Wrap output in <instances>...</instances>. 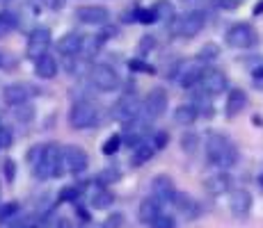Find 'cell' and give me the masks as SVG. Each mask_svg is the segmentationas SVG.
I'll return each mask as SVG.
<instances>
[{
    "label": "cell",
    "mask_w": 263,
    "mask_h": 228,
    "mask_svg": "<svg viewBox=\"0 0 263 228\" xmlns=\"http://www.w3.org/2000/svg\"><path fill=\"white\" fill-rule=\"evenodd\" d=\"M206 158L209 164L220 167V169H234L238 164V149L234 146V141H229L224 135L211 133L206 137Z\"/></svg>",
    "instance_id": "1"
},
{
    "label": "cell",
    "mask_w": 263,
    "mask_h": 228,
    "mask_svg": "<svg viewBox=\"0 0 263 228\" xmlns=\"http://www.w3.org/2000/svg\"><path fill=\"white\" fill-rule=\"evenodd\" d=\"M32 167H34V176L42 178V180L62 176L64 167H62V149H60V144L42 146V153H39V158H37V162H34Z\"/></svg>",
    "instance_id": "2"
},
{
    "label": "cell",
    "mask_w": 263,
    "mask_h": 228,
    "mask_svg": "<svg viewBox=\"0 0 263 228\" xmlns=\"http://www.w3.org/2000/svg\"><path fill=\"white\" fill-rule=\"evenodd\" d=\"M99 121V108L92 103V100H78L73 103L71 112H69V123L76 130H85L92 128V126Z\"/></svg>",
    "instance_id": "3"
},
{
    "label": "cell",
    "mask_w": 263,
    "mask_h": 228,
    "mask_svg": "<svg viewBox=\"0 0 263 228\" xmlns=\"http://www.w3.org/2000/svg\"><path fill=\"white\" fill-rule=\"evenodd\" d=\"M89 164V155L85 153L80 146H67V149H62V167L64 171H69V174H83L85 169H87Z\"/></svg>",
    "instance_id": "4"
},
{
    "label": "cell",
    "mask_w": 263,
    "mask_h": 228,
    "mask_svg": "<svg viewBox=\"0 0 263 228\" xmlns=\"http://www.w3.org/2000/svg\"><path fill=\"white\" fill-rule=\"evenodd\" d=\"M206 23L204 12H190L185 16H179V21L172 23V32L181 34V37H195L197 32H201Z\"/></svg>",
    "instance_id": "5"
},
{
    "label": "cell",
    "mask_w": 263,
    "mask_h": 228,
    "mask_svg": "<svg viewBox=\"0 0 263 228\" xmlns=\"http://www.w3.org/2000/svg\"><path fill=\"white\" fill-rule=\"evenodd\" d=\"M89 80H92V85L101 91H112L119 87V75L115 73V69L108 67V64H96L92 69V73H89Z\"/></svg>",
    "instance_id": "6"
},
{
    "label": "cell",
    "mask_w": 263,
    "mask_h": 228,
    "mask_svg": "<svg viewBox=\"0 0 263 228\" xmlns=\"http://www.w3.org/2000/svg\"><path fill=\"white\" fill-rule=\"evenodd\" d=\"M227 44L231 48H250L256 44V30L247 23H238L234 28H229L227 32Z\"/></svg>",
    "instance_id": "7"
},
{
    "label": "cell",
    "mask_w": 263,
    "mask_h": 228,
    "mask_svg": "<svg viewBox=\"0 0 263 228\" xmlns=\"http://www.w3.org/2000/svg\"><path fill=\"white\" fill-rule=\"evenodd\" d=\"M138 114H140V100L135 98L133 94L121 96L117 103H115V108H112V116L117 121H121V123H128V121H133Z\"/></svg>",
    "instance_id": "8"
},
{
    "label": "cell",
    "mask_w": 263,
    "mask_h": 228,
    "mask_svg": "<svg viewBox=\"0 0 263 228\" xmlns=\"http://www.w3.org/2000/svg\"><path fill=\"white\" fill-rule=\"evenodd\" d=\"M197 85H199V89L204 91V94H220V91L227 89V78L222 71H215V69H209V71H201L199 80H197Z\"/></svg>",
    "instance_id": "9"
},
{
    "label": "cell",
    "mask_w": 263,
    "mask_h": 228,
    "mask_svg": "<svg viewBox=\"0 0 263 228\" xmlns=\"http://www.w3.org/2000/svg\"><path fill=\"white\" fill-rule=\"evenodd\" d=\"M48 46H50V30H46V28L32 30V32H30V39H28V57L30 59L42 57V55L48 50Z\"/></svg>",
    "instance_id": "10"
},
{
    "label": "cell",
    "mask_w": 263,
    "mask_h": 228,
    "mask_svg": "<svg viewBox=\"0 0 263 228\" xmlns=\"http://www.w3.org/2000/svg\"><path fill=\"white\" fill-rule=\"evenodd\" d=\"M165 110H167V91H165L163 87H156L149 91V96H146L144 100V112L146 116H163Z\"/></svg>",
    "instance_id": "11"
},
{
    "label": "cell",
    "mask_w": 263,
    "mask_h": 228,
    "mask_svg": "<svg viewBox=\"0 0 263 228\" xmlns=\"http://www.w3.org/2000/svg\"><path fill=\"white\" fill-rule=\"evenodd\" d=\"M170 203L176 208V210H181L188 219H197V217H201V205L197 203L195 199H192L190 194H185V192H179L176 190L174 194H172Z\"/></svg>",
    "instance_id": "12"
},
{
    "label": "cell",
    "mask_w": 263,
    "mask_h": 228,
    "mask_svg": "<svg viewBox=\"0 0 263 228\" xmlns=\"http://www.w3.org/2000/svg\"><path fill=\"white\" fill-rule=\"evenodd\" d=\"M76 16H78L83 23L103 25V23H108L110 12H108L105 7H99V5H85V7H78V9H76Z\"/></svg>",
    "instance_id": "13"
},
{
    "label": "cell",
    "mask_w": 263,
    "mask_h": 228,
    "mask_svg": "<svg viewBox=\"0 0 263 228\" xmlns=\"http://www.w3.org/2000/svg\"><path fill=\"white\" fill-rule=\"evenodd\" d=\"M174 192H176V187H174V180H172L170 176L160 174L151 180V194H154V199L163 201V203H170V199H172Z\"/></svg>",
    "instance_id": "14"
},
{
    "label": "cell",
    "mask_w": 263,
    "mask_h": 228,
    "mask_svg": "<svg viewBox=\"0 0 263 228\" xmlns=\"http://www.w3.org/2000/svg\"><path fill=\"white\" fill-rule=\"evenodd\" d=\"M252 201L254 199H252V194L247 190H234L229 194V210L238 217H245L252 210Z\"/></svg>",
    "instance_id": "15"
},
{
    "label": "cell",
    "mask_w": 263,
    "mask_h": 228,
    "mask_svg": "<svg viewBox=\"0 0 263 228\" xmlns=\"http://www.w3.org/2000/svg\"><path fill=\"white\" fill-rule=\"evenodd\" d=\"M160 212H163V201L154 199V196H151V199H144L142 203H140V208H138V221L149 226L151 221L160 215Z\"/></svg>",
    "instance_id": "16"
},
{
    "label": "cell",
    "mask_w": 263,
    "mask_h": 228,
    "mask_svg": "<svg viewBox=\"0 0 263 228\" xmlns=\"http://www.w3.org/2000/svg\"><path fill=\"white\" fill-rule=\"evenodd\" d=\"M204 190L206 194L211 196H220V194H227V192L231 190V178L229 174H215V176H209V178L204 180Z\"/></svg>",
    "instance_id": "17"
},
{
    "label": "cell",
    "mask_w": 263,
    "mask_h": 228,
    "mask_svg": "<svg viewBox=\"0 0 263 228\" xmlns=\"http://www.w3.org/2000/svg\"><path fill=\"white\" fill-rule=\"evenodd\" d=\"M28 96H30V87L28 85H9V87H5L3 91V98H5V103L7 105H23L25 100H28Z\"/></svg>",
    "instance_id": "18"
},
{
    "label": "cell",
    "mask_w": 263,
    "mask_h": 228,
    "mask_svg": "<svg viewBox=\"0 0 263 228\" xmlns=\"http://www.w3.org/2000/svg\"><path fill=\"white\" fill-rule=\"evenodd\" d=\"M34 73H37L42 80H50V78H55V73H58V62H55L53 55L44 53L42 57L34 59Z\"/></svg>",
    "instance_id": "19"
},
{
    "label": "cell",
    "mask_w": 263,
    "mask_h": 228,
    "mask_svg": "<svg viewBox=\"0 0 263 228\" xmlns=\"http://www.w3.org/2000/svg\"><path fill=\"white\" fill-rule=\"evenodd\" d=\"M58 50L62 55H67V57H73V55H78L80 50H83V37L76 32L64 34V37L58 42Z\"/></svg>",
    "instance_id": "20"
},
{
    "label": "cell",
    "mask_w": 263,
    "mask_h": 228,
    "mask_svg": "<svg viewBox=\"0 0 263 228\" xmlns=\"http://www.w3.org/2000/svg\"><path fill=\"white\" fill-rule=\"evenodd\" d=\"M133 149H135V151H133V158H130V162H133L135 167H140V164H144V162H149L151 158H154V153H156L154 141H138Z\"/></svg>",
    "instance_id": "21"
},
{
    "label": "cell",
    "mask_w": 263,
    "mask_h": 228,
    "mask_svg": "<svg viewBox=\"0 0 263 228\" xmlns=\"http://www.w3.org/2000/svg\"><path fill=\"white\" fill-rule=\"evenodd\" d=\"M92 208L94 210H108V208L115 205V201H117V196L112 194V192L108 190V187H99V190L92 194Z\"/></svg>",
    "instance_id": "22"
},
{
    "label": "cell",
    "mask_w": 263,
    "mask_h": 228,
    "mask_svg": "<svg viewBox=\"0 0 263 228\" xmlns=\"http://www.w3.org/2000/svg\"><path fill=\"white\" fill-rule=\"evenodd\" d=\"M245 105H247L245 91H242V89H231L229 98H227V114H229V116L240 114L242 110H245Z\"/></svg>",
    "instance_id": "23"
},
{
    "label": "cell",
    "mask_w": 263,
    "mask_h": 228,
    "mask_svg": "<svg viewBox=\"0 0 263 228\" xmlns=\"http://www.w3.org/2000/svg\"><path fill=\"white\" fill-rule=\"evenodd\" d=\"M199 75H201L199 64H195V62L183 64V71L179 73V85H183V87H195Z\"/></svg>",
    "instance_id": "24"
},
{
    "label": "cell",
    "mask_w": 263,
    "mask_h": 228,
    "mask_svg": "<svg viewBox=\"0 0 263 228\" xmlns=\"http://www.w3.org/2000/svg\"><path fill=\"white\" fill-rule=\"evenodd\" d=\"M197 116H199L197 108L181 105V108H176V112H174V121H176V123H181V126H190V123H195Z\"/></svg>",
    "instance_id": "25"
},
{
    "label": "cell",
    "mask_w": 263,
    "mask_h": 228,
    "mask_svg": "<svg viewBox=\"0 0 263 228\" xmlns=\"http://www.w3.org/2000/svg\"><path fill=\"white\" fill-rule=\"evenodd\" d=\"M80 196H83V190H80L78 185H69V187L60 190L58 201L60 203H76V201H80Z\"/></svg>",
    "instance_id": "26"
},
{
    "label": "cell",
    "mask_w": 263,
    "mask_h": 228,
    "mask_svg": "<svg viewBox=\"0 0 263 228\" xmlns=\"http://www.w3.org/2000/svg\"><path fill=\"white\" fill-rule=\"evenodd\" d=\"M18 210H21V205H18L16 201H9V203L0 205V226L7 224V221H12L14 217L18 215Z\"/></svg>",
    "instance_id": "27"
},
{
    "label": "cell",
    "mask_w": 263,
    "mask_h": 228,
    "mask_svg": "<svg viewBox=\"0 0 263 228\" xmlns=\"http://www.w3.org/2000/svg\"><path fill=\"white\" fill-rule=\"evenodd\" d=\"M117 180H119V171L112 169V167H110V169H105V171H101V174L96 176V185H99V187H108L110 182H117Z\"/></svg>",
    "instance_id": "28"
},
{
    "label": "cell",
    "mask_w": 263,
    "mask_h": 228,
    "mask_svg": "<svg viewBox=\"0 0 263 228\" xmlns=\"http://www.w3.org/2000/svg\"><path fill=\"white\" fill-rule=\"evenodd\" d=\"M151 12H154L156 18H174V7H172L167 0H158V5Z\"/></svg>",
    "instance_id": "29"
},
{
    "label": "cell",
    "mask_w": 263,
    "mask_h": 228,
    "mask_svg": "<svg viewBox=\"0 0 263 228\" xmlns=\"http://www.w3.org/2000/svg\"><path fill=\"white\" fill-rule=\"evenodd\" d=\"M124 226H126L124 212H110V215L103 219V226L101 228H124Z\"/></svg>",
    "instance_id": "30"
},
{
    "label": "cell",
    "mask_w": 263,
    "mask_h": 228,
    "mask_svg": "<svg viewBox=\"0 0 263 228\" xmlns=\"http://www.w3.org/2000/svg\"><path fill=\"white\" fill-rule=\"evenodd\" d=\"M14 28H16V16H14V14H7V12L0 14V37L12 32Z\"/></svg>",
    "instance_id": "31"
},
{
    "label": "cell",
    "mask_w": 263,
    "mask_h": 228,
    "mask_svg": "<svg viewBox=\"0 0 263 228\" xmlns=\"http://www.w3.org/2000/svg\"><path fill=\"white\" fill-rule=\"evenodd\" d=\"M149 228H176V219L172 215H165V212H160V215L149 224Z\"/></svg>",
    "instance_id": "32"
},
{
    "label": "cell",
    "mask_w": 263,
    "mask_h": 228,
    "mask_svg": "<svg viewBox=\"0 0 263 228\" xmlns=\"http://www.w3.org/2000/svg\"><path fill=\"white\" fill-rule=\"evenodd\" d=\"M121 141H124V137H121V135H112V137H108V141L103 144V153H105V155H115V153L119 151Z\"/></svg>",
    "instance_id": "33"
},
{
    "label": "cell",
    "mask_w": 263,
    "mask_h": 228,
    "mask_svg": "<svg viewBox=\"0 0 263 228\" xmlns=\"http://www.w3.org/2000/svg\"><path fill=\"white\" fill-rule=\"evenodd\" d=\"M181 146H183L185 153H195L197 151V135L195 133H185L183 139H181Z\"/></svg>",
    "instance_id": "34"
},
{
    "label": "cell",
    "mask_w": 263,
    "mask_h": 228,
    "mask_svg": "<svg viewBox=\"0 0 263 228\" xmlns=\"http://www.w3.org/2000/svg\"><path fill=\"white\" fill-rule=\"evenodd\" d=\"M73 208H76V217H78V219L83 221V224H89V221H92V212H89L87 208L80 203V201H76Z\"/></svg>",
    "instance_id": "35"
},
{
    "label": "cell",
    "mask_w": 263,
    "mask_h": 228,
    "mask_svg": "<svg viewBox=\"0 0 263 228\" xmlns=\"http://www.w3.org/2000/svg\"><path fill=\"white\" fill-rule=\"evenodd\" d=\"M220 55V48L215 44H206L204 48L199 50V59H215Z\"/></svg>",
    "instance_id": "36"
},
{
    "label": "cell",
    "mask_w": 263,
    "mask_h": 228,
    "mask_svg": "<svg viewBox=\"0 0 263 228\" xmlns=\"http://www.w3.org/2000/svg\"><path fill=\"white\" fill-rule=\"evenodd\" d=\"M3 174H5V180H7V182H14V178H16V162H14V160H5Z\"/></svg>",
    "instance_id": "37"
},
{
    "label": "cell",
    "mask_w": 263,
    "mask_h": 228,
    "mask_svg": "<svg viewBox=\"0 0 263 228\" xmlns=\"http://www.w3.org/2000/svg\"><path fill=\"white\" fill-rule=\"evenodd\" d=\"M138 18L142 23H154L156 21V16H154V12H151V9H140L138 12Z\"/></svg>",
    "instance_id": "38"
},
{
    "label": "cell",
    "mask_w": 263,
    "mask_h": 228,
    "mask_svg": "<svg viewBox=\"0 0 263 228\" xmlns=\"http://www.w3.org/2000/svg\"><path fill=\"white\" fill-rule=\"evenodd\" d=\"M240 3H242V0H217V5H220V7H224V9H236Z\"/></svg>",
    "instance_id": "39"
},
{
    "label": "cell",
    "mask_w": 263,
    "mask_h": 228,
    "mask_svg": "<svg viewBox=\"0 0 263 228\" xmlns=\"http://www.w3.org/2000/svg\"><path fill=\"white\" fill-rule=\"evenodd\" d=\"M53 228H73V226H71V221H69V219H64V217H58V221H55Z\"/></svg>",
    "instance_id": "40"
},
{
    "label": "cell",
    "mask_w": 263,
    "mask_h": 228,
    "mask_svg": "<svg viewBox=\"0 0 263 228\" xmlns=\"http://www.w3.org/2000/svg\"><path fill=\"white\" fill-rule=\"evenodd\" d=\"M44 3H46L50 9H58L60 7V0H44Z\"/></svg>",
    "instance_id": "41"
},
{
    "label": "cell",
    "mask_w": 263,
    "mask_h": 228,
    "mask_svg": "<svg viewBox=\"0 0 263 228\" xmlns=\"http://www.w3.org/2000/svg\"><path fill=\"white\" fill-rule=\"evenodd\" d=\"M254 14H263V0H261V3L254 7Z\"/></svg>",
    "instance_id": "42"
},
{
    "label": "cell",
    "mask_w": 263,
    "mask_h": 228,
    "mask_svg": "<svg viewBox=\"0 0 263 228\" xmlns=\"http://www.w3.org/2000/svg\"><path fill=\"white\" fill-rule=\"evenodd\" d=\"M259 182H261V187H263V174L259 176Z\"/></svg>",
    "instance_id": "43"
},
{
    "label": "cell",
    "mask_w": 263,
    "mask_h": 228,
    "mask_svg": "<svg viewBox=\"0 0 263 228\" xmlns=\"http://www.w3.org/2000/svg\"><path fill=\"white\" fill-rule=\"evenodd\" d=\"M0 64H3V53H0Z\"/></svg>",
    "instance_id": "44"
},
{
    "label": "cell",
    "mask_w": 263,
    "mask_h": 228,
    "mask_svg": "<svg viewBox=\"0 0 263 228\" xmlns=\"http://www.w3.org/2000/svg\"><path fill=\"white\" fill-rule=\"evenodd\" d=\"M185 3H195V0H185Z\"/></svg>",
    "instance_id": "45"
},
{
    "label": "cell",
    "mask_w": 263,
    "mask_h": 228,
    "mask_svg": "<svg viewBox=\"0 0 263 228\" xmlns=\"http://www.w3.org/2000/svg\"><path fill=\"white\" fill-rule=\"evenodd\" d=\"M0 196H3V187H0Z\"/></svg>",
    "instance_id": "46"
},
{
    "label": "cell",
    "mask_w": 263,
    "mask_h": 228,
    "mask_svg": "<svg viewBox=\"0 0 263 228\" xmlns=\"http://www.w3.org/2000/svg\"><path fill=\"white\" fill-rule=\"evenodd\" d=\"M0 3H7V0H0Z\"/></svg>",
    "instance_id": "47"
}]
</instances>
